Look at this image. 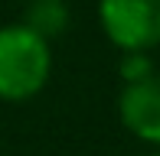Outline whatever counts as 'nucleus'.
<instances>
[{
  "label": "nucleus",
  "mask_w": 160,
  "mask_h": 156,
  "mask_svg": "<svg viewBox=\"0 0 160 156\" xmlns=\"http://www.w3.org/2000/svg\"><path fill=\"white\" fill-rule=\"evenodd\" d=\"M69 20H72V13L65 7V0H33L20 23H26L42 39H56V36H62L69 30Z\"/></svg>",
  "instance_id": "nucleus-4"
},
{
  "label": "nucleus",
  "mask_w": 160,
  "mask_h": 156,
  "mask_svg": "<svg viewBox=\"0 0 160 156\" xmlns=\"http://www.w3.org/2000/svg\"><path fill=\"white\" fill-rule=\"evenodd\" d=\"M118 117L131 137L160 150V72L141 78V81H128L121 88Z\"/></svg>",
  "instance_id": "nucleus-3"
},
{
  "label": "nucleus",
  "mask_w": 160,
  "mask_h": 156,
  "mask_svg": "<svg viewBox=\"0 0 160 156\" xmlns=\"http://www.w3.org/2000/svg\"><path fill=\"white\" fill-rule=\"evenodd\" d=\"M98 26L121 52L160 46V0H98Z\"/></svg>",
  "instance_id": "nucleus-2"
},
{
  "label": "nucleus",
  "mask_w": 160,
  "mask_h": 156,
  "mask_svg": "<svg viewBox=\"0 0 160 156\" xmlns=\"http://www.w3.org/2000/svg\"><path fill=\"white\" fill-rule=\"evenodd\" d=\"M137 156H160V150H147V153H137Z\"/></svg>",
  "instance_id": "nucleus-6"
},
{
  "label": "nucleus",
  "mask_w": 160,
  "mask_h": 156,
  "mask_svg": "<svg viewBox=\"0 0 160 156\" xmlns=\"http://www.w3.org/2000/svg\"><path fill=\"white\" fill-rule=\"evenodd\" d=\"M154 59H150L147 52H121V78L128 81H141V78L154 75Z\"/></svg>",
  "instance_id": "nucleus-5"
},
{
  "label": "nucleus",
  "mask_w": 160,
  "mask_h": 156,
  "mask_svg": "<svg viewBox=\"0 0 160 156\" xmlns=\"http://www.w3.org/2000/svg\"><path fill=\"white\" fill-rule=\"evenodd\" d=\"M49 75H52L49 39L33 33L26 23L0 26V101H30L49 85Z\"/></svg>",
  "instance_id": "nucleus-1"
}]
</instances>
